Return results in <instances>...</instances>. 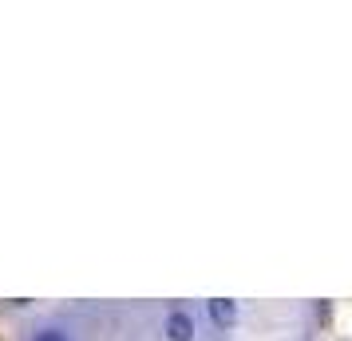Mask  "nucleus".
I'll return each instance as SVG.
<instances>
[{
    "label": "nucleus",
    "mask_w": 352,
    "mask_h": 341,
    "mask_svg": "<svg viewBox=\"0 0 352 341\" xmlns=\"http://www.w3.org/2000/svg\"><path fill=\"white\" fill-rule=\"evenodd\" d=\"M194 318L186 313V309H170L166 313V338L170 341H194Z\"/></svg>",
    "instance_id": "obj_1"
},
{
    "label": "nucleus",
    "mask_w": 352,
    "mask_h": 341,
    "mask_svg": "<svg viewBox=\"0 0 352 341\" xmlns=\"http://www.w3.org/2000/svg\"><path fill=\"white\" fill-rule=\"evenodd\" d=\"M210 318L218 329H230V325L238 322V302H230V298H210Z\"/></svg>",
    "instance_id": "obj_2"
},
{
    "label": "nucleus",
    "mask_w": 352,
    "mask_h": 341,
    "mask_svg": "<svg viewBox=\"0 0 352 341\" xmlns=\"http://www.w3.org/2000/svg\"><path fill=\"white\" fill-rule=\"evenodd\" d=\"M36 341H67V333H60V329H40Z\"/></svg>",
    "instance_id": "obj_3"
}]
</instances>
